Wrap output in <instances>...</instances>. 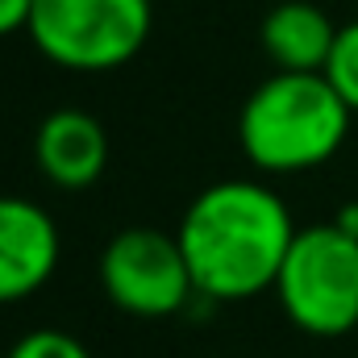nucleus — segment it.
Returning <instances> with one entry per match:
<instances>
[{
	"mask_svg": "<svg viewBox=\"0 0 358 358\" xmlns=\"http://www.w3.org/2000/svg\"><path fill=\"white\" fill-rule=\"evenodd\" d=\"M259 42L275 71H325L329 50L338 42V25L313 0H283L263 17Z\"/></svg>",
	"mask_w": 358,
	"mask_h": 358,
	"instance_id": "obj_8",
	"label": "nucleus"
},
{
	"mask_svg": "<svg viewBox=\"0 0 358 358\" xmlns=\"http://www.w3.org/2000/svg\"><path fill=\"white\" fill-rule=\"evenodd\" d=\"M96 275L104 296L121 313L146 317V321L176 317L200 296L179 238L155 225H129L117 238H108Z\"/></svg>",
	"mask_w": 358,
	"mask_h": 358,
	"instance_id": "obj_5",
	"label": "nucleus"
},
{
	"mask_svg": "<svg viewBox=\"0 0 358 358\" xmlns=\"http://www.w3.org/2000/svg\"><path fill=\"white\" fill-rule=\"evenodd\" d=\"M334 221H338L346 234H355V238H358V200H355V204H346V208H338V217H334Z\"/></svg>",
	"mask_w": 358,
	"mask_h": 358,
	"instance_id": "obj_12",
	"label": "nucleus"
},
{
	"mask_svg": "<svg viewBox=\"0 0 358 358\" xmlns=\"http://www.w3.org/2000/svg\"><path fill=\"white\" fill-rule=\"evenodd\" d=\"M196 292L217 304L275 292L296 238L287 204L259 179H221L192 196L176 229Z\"/></svg>",
	"mask_w": 358,
	"mask_h": 358,
	"instance_id": "obj_1",
	"label": "nucleus"
},
{
	"mask_svg": "<svg viewBox=\"0 0 358 358\" xmlns=\"http://www.w3.org/2000/svg\"><path fill=\"white\" fill-rule=\"evenodd\" d=\"M4 358H92V350L76 338V334L46 325V329H29V334H21V338L8 346V355Z\"/></svg>",
	"mask_w": 358,
	"mask_h": 358,
	"instance_id": "obj_10",
	"label": "nucleus"
},
{
	"mask_svg": "<svg viewBox=\"0 0 358 358\" xmlns=\"http://www.w3.org/2000/svg\"><path fill=\"white\" fill-rule=\"evenodd\" d=\"M63 259L55 217L25 196H0V304L29 300L50 283Z\"/></svg>",
	"mask_w": 358,
	"mask_h": 358,
	"instance_id": "obj_6",
	"label": "nucleus"
},
{
	"mask_svg": "<svg viewBox=\"0 0 358 358\" xmlns=\"http://www.w3.org/2000/svg\"><path fill=\"white\" fill-rule=\"evenodd\" d=\"M150 25V0H34L25 34L55 67L100 76L138 59Z\"/></svg>",
	"mask_w": 358,
	"mask_h": 358,
	"instance_id": "obj_4",
	"label": "nucleus"
},
{
	"mask_svg": "<svg viewBox=\"0 0 358 358\" xmlns=\"http://www.w3.org/2000/svg\"><path fill=\"white\" fill-rule=\"evenodd\" d=\"M34 163L46 183L84 192L108 167V134L84 108H55L34 134Z\"/></svg>",
	"mask_w": 358,
	"mask_h": 358,
	"instance_id": "obj_7",
	"label": "nucleus"
},
{
	"mask_svg": "<svg viewBox=\"0 0 358 358\" xmlns=\"http://www.w3.org/2000/svg\"><path fill=\"white\" fill-rule=\"evenodd\" d=\"M350 104L325 71H275L246 96L238 142L267 176H300L325 167L350 138Z\"/></svg>",
	"mask_w": 358,
	"mask_h": 358,
	"instance_id": "obj_2",
	"label": "nucleus"
},
{
	"mask_svg": "<svg viewBox=\"0 0 358 358\" xmlns=\"http://www.w3.org/2000/svg\"><path fill=\"white\" fill-rule=\"evenodd\" d=\"M275 296L300 334L346 338L358 329V238L338 221L296 229Z\"/></svg>",
	"mask_w": 358,
	"mask_h": 358,
	"instance_id": "obj_3",
	"label": "nucleus"
},
{
	"mask_svg": "<svg viewBox=\"0 0 358 358\" xmlns=\"http://www.w3.org/2000/svg\"><path fill=\"white\" fill-rule=\"evenodd\" d=\"M29 8H34V0H0V38L21 34L29 25Z\"/></svg>",
	"mask_w": 358,
	"mask_h": 358,
	"instance_id": "obj_11",
	"label": "nucleus"
},
{
	"mask_svg": "<svg viewBox=\"0 0 358 358\" xmlns=\"http://www.w3.org/2000/svg\"><path fill=\"white\" fill-rule=\"evenodd\" d=\"M325 80L338 88V96L350 104V113H358V17L338 25V42L329 50L325 63Z\"/></svg>",
	"mask_w": 358,
	"mask_h": 358,
	"instance_id": "obj_9",
	"label": "nucleus"
}]
</instances>
